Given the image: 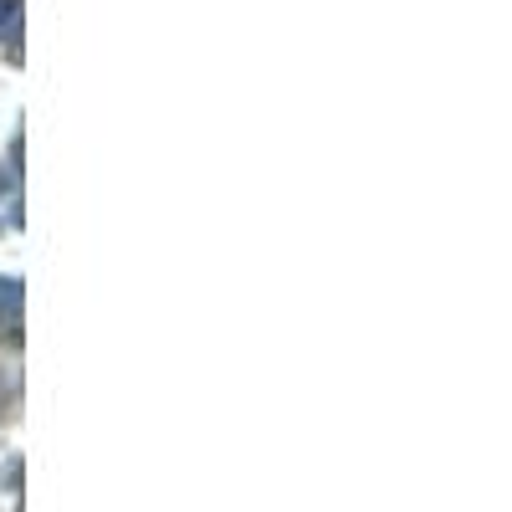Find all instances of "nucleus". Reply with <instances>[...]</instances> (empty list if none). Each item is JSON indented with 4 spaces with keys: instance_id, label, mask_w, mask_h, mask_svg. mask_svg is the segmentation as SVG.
Wrapping results in <instances>:
<instances>
[{
    "instance_id": "f03ea898",
    "label": "nucleus",
    "mask_w": 512,
    "mask_h": 512,
    "mask_svg": "<svg viewBox=\"0 0 512 512\" xmlns=\"http://www.w3.org/2000/svg\"><path fill=\"white\" fill-rule=\"evenodd\" d=\"M16 16H21V0H0V36L16 26Z\"/></svg>"
},
{
    "instance_id": "f257e3e1",
    "label": "nucleus",
    "mask_w": 512,
    "mask_h": 512,
    "mask_svg": "<svg viewBox=\"0 0 512 512\" xmlns=\"http://www.w3.org/2000/svg\"><path fill=\"white\" fill-rule=\"evenodd\" d=\"M16 303H21V287L11 277H0V313H16Z\"/></svg>"
}]
</instances>
